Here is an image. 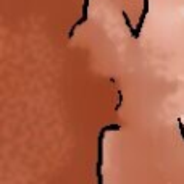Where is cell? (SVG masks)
Here are the masks:
<instances>
[{
	"mask_svg": "<svg viewBox=\"0 0 184 184\" xmlns=\"http://www.w3.org/2000/svg\"><path fill=\"white\" fill-rule=\"evenodd\" d=\"M87 8H89V0H84V3H82V13H81V18L77 19V21L73 24V27H71V31H70V34H68V37H73V34H74V31L77 27H79L81 24H84L86 21H87Z\"/></svg>",
	"mask_w": 184,
	"mask_h": 184,
	"instance_id": "cell-2",
	"label": "cell"
},
{
	"mask_svg": "<svg viewBox=\"0 0 184 184\" xmlns=\"http://www.w3.org/2000/svg\"><path fill=\"white\" fill-rule=\"evenodd\" d=\"M123 18H124V21H126V26H128L129 32H131V36H132V37L136 39V27H132V24H131V21H129L128 15H126V12H123Z\"/></svg>",
	"mask_w": 184,
	"mask_h": 184,
	"instance_id": "cell-4",
	"label": "cell"
},
{
	"mask_svg": "<svg viewBox=\"0 0 184 184\" xmlns=\"http://www.w3.org/2000/svg\"><path fill=\"white\" fill-rule=\"evenodd\" d=\"M142 2H144V12H142V15L139 18L137 26H136V39L139 37V34L142 31V26H144V21H145V16H147V13H149V0H142Z\"/></svg>",
	"mask_w": 184,
	"mask_h": 184,
	"instance_id": "cell-3",
	"label": "cell"
},
{
	"mask_svg": "<svg viewBox=\"0 0 184 184\" xmlns=\"http://www.w3.org/2000/svg\"><path fill=\"white\" fill-rule=\"evenodd\" d=\"M178 126H179V132H181V139L184 141V116L178 118Z\"/></svg>",
	"mask_w": 184,
	"mask_h": 184,
	"instance_id": "cell-5",
	"label": "cell"
},
{
	"mask_svg": "<svg viewBox=\"0 0 184 184\" xmlns=\"http://www.w3.org/2000/svg\"><path fill=\"white\" fill-rule=\"evenodd\" d=\"M120 124H108L102 128L100 136H99V160H97V179H99V184H103V178H102V160H103V153H102V144H103V134L107 131H118Z\"/></svg>",
	"mask_w": 184,
	"mask_h": 184,
	"instance_id": "cell-1",
	"label": "cell"
}]
</instances>
